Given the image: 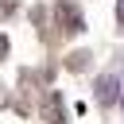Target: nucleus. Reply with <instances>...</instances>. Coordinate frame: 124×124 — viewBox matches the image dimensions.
<instances>
[{
  "label": "nucleus",
  "instance_id": "f03ea898",
  "mask_svg": "<svg viewBox=\"0 0 124 124\" xmlns=\"http://www.w3.org/2000/svg\"><path fill=\"white\" fill-rule=\"evenodd\" d=\"M116 16H120V23H124V0H120V8H116Z\"/></svg>",
  "mask_w": 124,
  "mask_h": 124
},
{
  "label": "nucleus",
  "instance_id": "f257e3e1",
  "mask_svg": "<svg viewBox=\"0 0 124 124\" xmlns=\"http://www.w3.org/2000/svg\"><path fill=\"white\" fill-rule=\"evenodd\" d=\"M116 93H120L116 78H97V97L101 101H116Z\"/></svg>",
  "mask_w": 124,
  "mask_h": 124
}]
</instances>
